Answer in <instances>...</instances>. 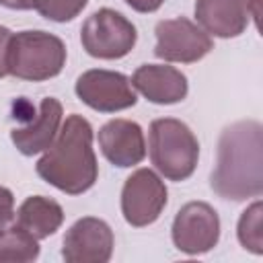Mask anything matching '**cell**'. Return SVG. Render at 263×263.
Returning <instances> with one entry per match:
<instances>
[{"instance_id": "1", "label": "cell", "mask_w": 263, "mask_h": 263, "mask_svg": "<svg viewBox=\"0 0 263 263\" xmlns=\"http://www.w3.org/2000/svg\"><path fill=\"white\" fill-rule=\"evenodd\" d=\"M210 185L218 197L232 201L263 193V127L259 121L242 119L222 129Z\"/></svg>"}, {"instance_id": "2", "label": "cell", "mask_w": 263, "mask_h": 263, "mask_svg": "<svg viewBox=\"0 0 263 263\" xmlns=\"http://www.w3.org/2000/svg\"><path fill=\"white\" fill-rule=\"evenodd\" d=\"M37 175L66 195L88 191L99 179L92 125L78 113L66 117L51 146L35 164Z\"/></svg>"}, {"instance_id": "3", "label": "cell", "mask_w": 263, "mask_h": 263, "mask_svg": "<svg viewBox=\"0 0 263 263\" xmlns=\"http://www.w3.org/2000/svg\"><path fill=\"white\" fill-rule=\"evenodd\" d=\"M148 152L154 168L164 179L185 181L197 168L199 142L185 121L160 117L150 123Z\"/></svg>"}, {"instance_id": "4", "label": "cell", "mask_w": 263, "mask_h": 263, "mask_svg": "<svg viewBox=\"0 0 263 263\" xmlns=\"http://www.w3.org/2000/svg\"><path fill=\"white\" fill-rule=\"evenodd\" d=\"M66 58V43L58 35L41 29L18 31L10 39L8 74L27 82H43L64 70Z\"/></svg>"}, {"instance_id": "5", "label": "cell", "mask_w": 263, "mask_h": 263, "mask_svg": "<svg viewBox=\"0 0 263 263\" xmlns=\"http://www.w3.org/2000/svg\"><path fill=\"white\" fill-rule=\"evenodd\" d=\"M138 41V31L129 18L113 8H99L80 27L82 49L97 60H121Z\"/></svg>"}, {"instance_id": "6", "label": "cell", "mask_w": 263, "mask_h": 263, "mask_svg": "<svg viewBox=\"0 0 263 263\" xmlns=\"http://www.w3.org/2000/svg\"><path fill=\"white\" fill-rule=\"evenodd\" d=\"M154 55L164 62L195 64L214 49L212 35H208L197 23L187 16L158 21L154 27Z\"/></svg>"}, {"instance_id": "7", "label": "cell", "mask_w": 263, "mask_h": 263, "mask_svg": "<svg viewBox=\"0 0 263 263\" xmlns=\"http://www.w3.org/2000/svg\"><path fill=\"white\" fill-rule=\"evenodd\" d=\"M166 185L152 168L134 171L121 187V214L134 228L154 224L166 208Z\"/></svg>"}, {"instance_id": "8", "label": "cell", "mask_w": 263, "mask_h": 263, "mask_svg": "<svg viewBox=\"0 0 263 263\" xmlns=\"http://www.w3.org/2000/svg\"><path fill=\"white\" fill-rule=\"evenodd\" d=\"M76 97L99 113H117L138 103L129 78L115 70L92 68L82 72L74 84Z\"/></svg>"}, {"instance_id": "9", "label": "cell", "mask_w": 263, "mask_h": 263, "mask_svg": "<svg viewBox=\"0 0 263 263\" xmlns=\"http://www.w3.org/2000/svg\"><path fill=\"white\" fill-rule=\"evenodd\" d=\"M171 236L181 253L203 255L220 240V216L205 201H189L177 212Z\"/></svg>"}, {"instance_id": "10", "label": "cell", "mask_w": 263, "mask_h": 263, "mask_svg": "<svg viewBox=\"0 0 263 263\" xmlns=\"http://www.w3.org/2000/svg\"><path fill=\"white\" fill-rule=\"evenodd\" d=\"M113 247L115 236L111 226L101 218L84 216L66 230L62 257L66 263H107Z\"/></svg>"}, {"instance_id": "11", "label": "cell", "mask_w": 263, "mask_h": 263, "mask_svg": "<svg viewBox=\"0 0 263 263\" xmlns=\"http://www.w3.org/2000/svg\"><path fill=\"white\" fill-rule=\"evenodd\" d=\"M257 0H195L197 25L214 37L232 39L247 31L251 16L257 18Z\"/></svg>"}, {"instance_id": "12", "label": "cell", "mask_w": 263, "mask_h": 263, "mask_svg": "<svg viewBox=\"0 0 263 263\" xmlns=\"http://www.w3.org/2000/svg\"><path fill=\"white\" fill-rule=\"evenodd\" d=\"M99 148L103 156L119 168H129L136 166L144 160L146 156V140H144V129L140 123L132 119H111L101 125L99 134Z\"/></svg>"}, {"instance_id": "13", "label": "cell", "mask_w": 263, "mask_h": 263, "mask_svg": "<svg viewBox=\"0 0 263 263\" xmlns=\"http://www.w3.org/2000/svg\"><path fill=\"white\" fill-rule=\"evenodd\" d=\"M129 82L146 101L154 105L181 103L189 92L187 76L166 64H142L132 74Z\"/></svg>"}, {"instance_id": "14", "label": "cell", "mask_w": 263, "mask_h": 263, "mask_svg": "<svg viewBox=\"0 0 263 263\" xmlns=\"http://www.w3.org/2000/svg\"><path fill=\"white\" fill-rule=\"evenodd\" d=\"M62 115H64L62 103L53 97H45L31 123L10 129V142L25 156L45 152L60 132Z\"/></svg>"}, {"instance_id": "15", "label": "cell", "mask_w": 263, "mask_h": 263, "mask_svg": "<svg viewBox=\"0 0 263 263\" xmlns=\"http://www.w3.org/2000/svg\"><path fill=\"white\" fill-rule=\"evenodd\" d=\"M14 220L37 240H43L60 230V226L64 224V210L51 197L31 195L18 205Z\"/></svg>"}, {"instance_id": "16", "label": "cell", "mask_w": 263, "mask_h": 263, "mask_svg": "<svg viewBox=\"0 0 263 263\" xmlns=\"http://www.w3.org/2000/svg\"><path fill=\"white\" fill-rule=\"evenodd\" d=\"M39 240L18 224L0 230V263H29L39 257Z\"/></svg>"}, {"instance_id": "17", "label": "cell", "mask_w": 263, "mask_h": 263, "mask_svg": "<svg viewBox=\"0 0 263 263\" xmlns=\"http://www.w3.org/2000/svg\"><path fill=\"white\" fill-rule=\"evenodd\" d=\"M236 236L242 249L251 251L253 255L263 253V203L255 199L238 218Z\"/></svg>"}, {"instance_id": "18", "label": "cell", "mask_w": 263, "mask_h": 263, "mask_svg": "<svg viewBox=\"0 0 263 263\" xmlns=\"http://www.w3.org/2000/svg\"><path fill=\"white\" fill-rule=\"evenodd\" d=\"M88 0H33V8L47 21L53 23H70L74 21Z\"/></svg>"}, {"instance_id": "19", "label": "cell", "mask_w": 263, "mask_h": 263, "mask_svg": "<svg viewBox=\"0 0 263 263\" xmlns=\"http://www.w3.org/2000/svg\"><path fill=\"white\" fill-rule=\"evenodd\" d=\"M14 220V195L8 187L0 185V230L10 226Z\"/></svg>"}, {"instance_id": "20", "label": "cell", "mask_w": 263, "mask_h": 263, "mask_svg": "<svg viewBox=\"0 0 263 263\" xmlns=\"http://www.w3.org/2000/svg\"><path fill=\"white\" fill-rule=\"evenodd\" d=\"M12 31L0 25V78L8 76V49H10Z\"/></svg>"}, {"instance_id": "21", "label": "cell", "mask_w": 263, "mask_h": 263, "mask_svg": "<svg viewBox=\"0 0 263 263\" xmlns=\"http://www.w3.org/2000/svg\"><path fill=\"white\" fill-rule=\"evenodd\" d=\"M129 8H134L136 12H142V14H148V12H156L164 0H123Z\"/></svg>"}, {"instance_id": "22", "label": "cell", "mask_w": 263, "mask_h": 263, "mask_svg": "<svg viewBox=\"0 0 263 263\" xmlns=\"http://www.w3.org/2000/svg\"><path fill=\"white\" fill-rule=\"evenodd\" d=\"M0 6L8 10H31L33 0H0Z\"/></svg>"}]
</instances>
